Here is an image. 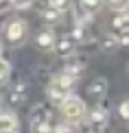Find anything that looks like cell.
<instances>
[{
	"label": "cell",
	"mask_w": 129,
	"mask_h": 133,
	"mask_svg": "<svg viewBox=\"0 0 129 133\" xmlns=\"http://www.w3.org/2000/svg\"><path fill=\"white\" fill-rule=\"evenodd\" d=\"M13 133H18V131H13Z\"/></svg>",
	"instance_id": "603a6c76"
},
{
	"label": "cell",
	"mask_w": 129,
	"mask_h": 133,
	"mask_svg": "<svg viewBox=\"0 0 129 133\" xmlns=\"http://www.w3.org/2000/svg\"><path fill=\"white\" fill-rule=\"evenodd\" d=\"M59 15H61L59 11H55V9H50V7L44 11V20H46V22H57V20H59Z\"/></svg>",
	"instance_id": "2e32d148"
},
{
	"label": "cell",
	"mask_w": 129,
	"mask_h": 133,
	"mask_svg": "<svg viewBox=\"0 0 129 133\" xmlns=\"http://www.w3.org/2000/svg\"><path fill=\"white\" fill-rule=\"evenodd\" d=\"M116 46H118L116 35H103V37H101V48H103L105 52H114Z\"/></svg>",
	"instance_id": "8fae6325"
},
{
	"label": "cell",
	"mask_w": 129,
	"mask_h": 133,
	"mask_svg": "<svg viewBox=\"0 0 129 133\" xmlns=\"http://www.w3.org/2000/svg\"><path fill=\"white\" fill-rule=\"evenodd\" d=\"M107 4H109L114 11H122V9L129 7V0H107Z\"/></svg>",
	"instance_id": "9a60e30c"
},
{
	"label": "cell",
	"mask_w": 129,
	"mask_h": 133,
	"mask_svg": "<svg viewBox=\"0 0 129 133\" xmlns=\"http://www.w3.org/2000/svg\"><path fill=\"white\" fill-rule=\"evenodd\" d=\"M9 63L7 61H4V59H0V81H4V79H7V76H9Z\"/></svg>",
	"instance_id": "ac0fdd59"
},
{
	"label": "cell",
	"mask_w": 129,
	"mask_h": 133,
	"mask_svg": "<svg viewBox=\"0 0 129 133\" xmlns=\"http://www.w3.org/2000/svg\"><path fill=\"white\" fill-rule=\"evenodd\" d=\"M26 33H29V26H26L24 20H9L7 26H4V37L13 46H18L26 39Z\"/></svg>",
	"instance_id": "3957f363"
},
{
	"label": "cell",
	"mask_w": 129,
	"mask_h": 133,
	"mask_svg": "<svg viewBox=\"0 0 129 133\" xmlns=\"http://www.w3.org/2000/svg\"><path fill=\"white\" fill-rule=\"evenodd\" d=\"M48 7L59 11V13H64V11H70L72 7V0H48Z\"/></svg>",
	"instance_id": "7c38bea8"
},
{
	"label": "cell",
	"mask_w": 129,
	"mask_h": 133,
	"mask_svg": "<svg viewBox=\"0 0 129 133\" xmlns=\"http://www.w3.org/2000/svg\"><path fill=\"white\" fill-rule=\"evenodd\" d=\"M88 92H90V96H92L94 101H101V98L105 96V92H107V81L105 79H94L90 83Z\"/></svg>",
	"instance_id": "52a82bcc"
},
{
	"label": "cell",
	"mask_w": 129,
	"mask_h": 133,
	"mask_svg": "<svg viewBox=\"0 0 129 133\" xmlns=\"http://www.w3.org/2000/svg\"><path fill=\"white\" fill-rule=\"evenodd\" d=\"M0 59H2V44H0Z\"/></svg>",
	"instance_id": "44dd1931"
},
{
	"label": "cell",
	"mask_w": 129,
	"mask_h": 133,
	"mask_svg": "<svg viewBox=\"0 0 129 133\" xmlns=\"http://www.w3.org/2000/svg\"><path fill=\"white\" fill-rule=\"evenodd\" d=\"M118 114H120L125 120H129V98H127L125 103H120V107H118Z\"/></svg>",
	"instance_id": "d6986e66"
},
{
	"label": "cell",
	"mask_w": 129,
	"mask_h": 133,
	"mask_svg": "<svg viewBox=\"0 0 129 133\" xmlns=\"http://www.w3.org/2000/svg\"><path fill=\"white\" fill-rule=\"evenodd\" d=\"M116 42H118V46H129V31H120L116 35Z\"/></svg>",
	"instance_id": "e0dca14e"
},
{
	"label": "cell",
	"mask_w": 129,
	"mask_h": 133,
	"mask_svg": "<svg viewBox=\"0 0 129 133\" xmlns=\"http://www.w3.org/2000/svg\"><path fill=\"white\" fill-rule=\"evenodd\" d=\"M0 105H2V96H0Z\"/></svg>",
	"instance_id": "7402d4cb"
},
{
	"label": "cell",
	"mask_w": 129,
	"mask_h": 133,
	"mask_svg": "<svg viewBox=\"0 0 129 133\" xmlns=\"http://www.w3.org/2000/svg\"><path fill=\"white\" fill-rule=\"evenodd\" d=\"M55 50H57L61 57H68V55H72V50H75V42H72L70 37H61V39L55 42Z\"/></svg>",
	"instance_id": "9c48e42d"
},
{
	"label": "cell",
	"mask_w": 129,
	"mask_h": 133,
	"mask_svg": "<svg viewBox=\"0 0 129 133\" xmlns=\"http://www.w3.org/2000/svg\"><path fill=\"white\" fill-rule=\"evenodd\" d=\"M55 42H57V37H55L53 29H44L37 33V46H40V50H55Z\"/></svg>",
	"instance_id": "8992f818"
},
{
	"label": "cell",
	"mask_w": 129,
	"mask_h": 133,
	"mask_svg": "<svg viewBox=\"0 0 129 133\" xmlns=\"http://www.w3.org/2000/svg\"><path fill=\"white\" fill-rule=\"evenodd\" d=\"M18 131V118L13 114H0V133Z\"/></svg>",
	"instance_id": "ba28073f"
},
{
	"label": "cell",
	"mask_w": 129,
	"mask_h": 133,
	"mask_svg": "<svg viewBox=\"0 0 129 133\" xmlns=\"http://www.w3.org/2000/svg\"><path fill=\"white\" fill-rule=\"evenodd\" d=\"M85 124H88V131L90 133H103L105 124H107V109H105L103 105H96V107L88 114Z\"/></svg>",
	"instance_id": "277c9868"
},
{
	"label": "cell",
	"mask_w": 129,
	"mask_h": 133,
	"mask_svg": "<svg viewBox=\"0 0 129 133\" xmlns=\"http://www.w3.org/2000/svg\"><path fill=\"white\" fill-rule=\"evenodd\" d=\"M24 98H26V87H24V85H18V90L11 92V103H13V105L22 103Z\"/></svg>",
	"instance_id": "5bb4252c"
},
{
	"label": "cell",
	"mask_w": 129,
	"mask_h": 133,
	"mask_svg": "<svg viewBox=\"0 0 129 133\" xmlns=\"http://www.w3.org/2000/svg\"><path fill=\"white\" fill-rule=\"evenodd\" d=\"M59 105H61V114H64V118L70 120V122H79V120L85 118V105H83L81 98L68 96V98H64Z\"/></svg>",
	"instance_id": "7a4b0ae2"
},
{
	"label": "cell",
	"mask_w": 129,
	"mask_h": 133,
	"mask_svg": "<svg viewBox=\"0 0 129 133\" xmlns=\"http://www.w3.org/2000/svg\"><path fill=\"white\" fill-rule=\"evenodd\" d=\"M72 85H75V79H72L70 74H66V72L57 74L53 81L48 83V96H50V101L61 103L64 98H68V96H70Z\"/></svg>",
	"instance_id": "6da1fadb"
},
{
	"label": "cell",
	"mask_w": 129,
	"mask_h": 133,
	"mask_svg": "<svg viewBox=\"0 0 129 133\" xmlns=\"http://www.w3.org/2000/svg\"><path fill=\"white\" fill-rule=\"evenodd\" d=\"M50 122V109H48V105H35L33 107V111H31V127H40V124H48Z\"/></svg>",
	"instance_id": "5b68a950"
},
{
	"label": "cell",
	"mask_w": 129,
	"mask_h": 133,
	"mask_svg": "<svg viewBox=\"0 0 129 133\" xmlns=\"http://www.w3.org/2000/svg\"><path fill=\"white\" fill-rule=\"evenodd\" d=\"M55 133H77V131H75V127H72V124H61Z\"/></svg>",
	"instance_id": "ffe728a7"
},
{
	"label": "cell",
	"mask_w": 129,
	"mask_h": 133,
	"mask_svg": "<svg viewBox=\"0 0 129 133\" xmlns=\"http://www.w3.org/2000/svg\"><path fill=\"white\" fill-rule=\"evenodd\" d=\"M81 9L85 11L88 15H94L101 9V0H81Z\"/></svg>",
	"instance_id": "4fadbf2b"
},
{
	"label": "cell",
	"mask_w": 129,
	"mask_h": 133,
	"mask_svg": "<svg viewBox=\"0 0 129 133\" xmlns=\"http://www.w3.org/2000/svg\"><path fill=\"white\" fill-rule=\"evenodd\" d=\"M114 29H118V31H129V7L127 9H122L118 15L114 18Z\"/></svg>",
	"instance_id": "30bf717a"
}]
</instances>
